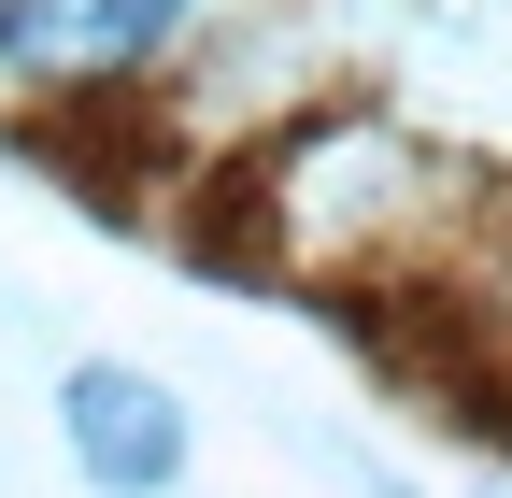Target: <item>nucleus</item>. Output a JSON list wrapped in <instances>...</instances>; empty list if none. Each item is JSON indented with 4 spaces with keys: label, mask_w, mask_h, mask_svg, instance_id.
<instances>
[{
    "label": "nucleus",
    "mask_w": 512,
    "mask_h": 498,
    "mask_svg": "<svg viewBox=\"0 0 512 498\" xmlns=\"http://www.w3.org/2000/svg\"><path fill=\"white\" fill-rule=\"evenodd\" d=\"M185 29V0H0V86H86Z\"/></svg>",
    "instance_id": "1"
},
{
    "label": "nucleus",
    "mask_w": 512,
    "mask_h": 498,
    "mask_svg": "<svg viewBox=\"0 0 512 498\" xmlns=\"http://www.w3.org/2000/svg\"><path fill=\"white\" fill-rule=\"evenodd\" d=\"M72 456H86V484H114V498L171 484V470H185L171 385H143V370H72Z\"/></svg>",
    "instance_id": "2"
}]
</instances>
